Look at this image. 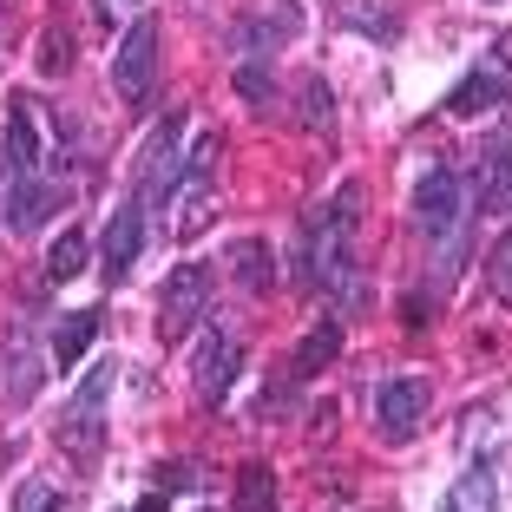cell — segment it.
Returning a JSON list of instances; mask_svg holds the SVG:
<instances>
[{
  "instance_id": "cell-1",
  "label": "cell",
  "mask_w": 512,
  "mask_h": 512,
  "mask_svg": "<svg viewBox=\"0 0 512 512\" xmlns=\"http://www.w3.org/2000/svg\"><path fill=\"white\" fill-rule=\"evenodd\" d=\"M355 204H362V191L355 184H342V191L322 204L316 217H309V276L316 283H342L348 276V243H355Z\"/></svg>"
},
{
  "instance_id": "cell-2",
  "label": "cell",
  "mask_w": 512,
  "mask_h": 512,
  "mask_svg": "<svg viewBox=\"0 0 512 512\" xmlns=\"http://www.w3.org/2000/svg\"><path fill=\"white\" fill-rule=\"evenodd\" d=\"M204 309H211V270H204V263H178L165 296H158V335H165V342H184Z\"/></svg>"
},
{
  "instance_id": "cell-3",
  "label": "cell",
  "mask_w": 512,
  "mask_h": 512,
  "mask_svg": "<svg viewBox=\"0 0 512 512\" xmlns=\"http://www.w3.org/2000/svg\"><path fill=\"white\" fill-rule=\"evenodd\" d=\"M151 66H158V20L138 14L132 27H125L119 60H112V86H119V99H145V92H151Z\"/></svg>"
},
{
  "instance_id": "cell-4",
  "label": "cell",
  "mask_w": 512,
  "mask_h": 512,
  "mask_svg": "<svg viewBox=\"0 0 512 512\" xmlns=\"http://www.w3.org/2000/svg\"><path fill=\"white\" fill-rule=\"evenodd\" d=\"M460 217H467V184L453 178V171H427L421 191H414V224H421L427 237H447Z\"/></svg>"
},
{
  "instance_id": "cell-5",
  "label": "cell",
  "mask_w": 512,
  "mask_h": 512,
  "mask_svg": "<svg viewBox=\"0 0 512 512\" xmlns=\"http://www.w3.org/2000/svg\"><path fill=\"white\" fill-rule=\"evenodd\" d=\"M421 414H427V388H421V381H388V388H381V434H388L394 447L414 440Z\"/></svg>"
},
{
  "instance_id": "cell-6",
  "label": "cell",
  "mask_w": 512,
  "mask_h": 512,
  "mask_svg": "<svg viewBox=\"0 0 512 512\" xmlns=\"http://www.w3.org/2000/svg\"><path fill=\"white\" fill-rule=\"evenodd\" d=\"M230 375H237V342H230V335H204V342H197V362H191V388L204 394V401H217V394L230 388Z\"/></svg>"
},
{
  "instance_id": "cell-7",
  "label": "cell",
  "mask_w": 512,
  "mask_h": 512,
  "mask_svg": "<svg viewBox=\"0 0 512 512\" xmlns=\"http://www.w3.org/2000/svg\"><path fill=\"white\" fill-rule=\"evenodd\" d=\"M178 178V119H158V132L145 138V158H138V191H165Z\"/></svg>"
},
{
  "instance_id": "cell-8",
  "label": "cell",
  "mask_w": 512,
  "mask_h": 512,
  "mask_svg": "<svg viewBox=\"0 0 512 512\" xmlns=\"http://www.w3.org/2000/svg\"><path fill=\"white\" fill-rule=\"evenodd\" d=\"M506 197H512V132L486 145V158H480V184H473V204H480V211H499Z\"/></svg>"
},
{
  "instance_id": "cell-9",
  "label": "cell",
  "mask_w": 512,
  "mask_h": 512,
  "mask_svg": "<svg viewBox=\"0 0 512 512\" xmlns=\"http://www.w3.org/2000/svg\"><path fill=\"white\" fill-rule=\"evenodd\" d=\"M506 73H493V66H480V73H467L460 86H453V99H447V112L453 119H480V112H493L499 99H506Z\"/></svg>"
},
{
  "instance_id": "cell-10",
  "label": "cell",
  "mask_w": 512,
  "mask_h": 512,
  "mask_svg": "<svg viewBox=\"0 0 512 512\" xmlns=\"http://www.w3.org/2000/svg\"><path fill=\"white\" fill-rule=\"evenodd\" d=\"M46 204H53V191H46L33 171L7 178V224H14V230H40L46 224Z\"/></svg>"
},
{
  "instance_id": "cell-11",
  "label": "cell",
  "mask_w": 512,
  "mask_h": 512,
  "mask_svg": "<svg viewBox=\"0 0 512 512\" xmlns=\"http://www.w3.org/2000/svg\"><path fill=\"white\" fill-rule=\"evenodd\" d=\"M138 243H145V217L138 211H119L106 224V276H125L138 263Z\"/></svg>"
},
{
  "instance_id": "cell-12",
  "label": "cell",
  "mask_w": 512,
  "mask_h": 512,
  "mask_svg": "<svg viewBox=\"0 0 512 512\" xmlns=\"http://www.w3.org/2000/svg\"><path fill=\"white\" fill-rule=\"evenodd\" d=\"M440 512H499V493H493V473H486V467L460 473V480L447 486V499H440Z\"/></svg>"
},
{
  "instance_id": "cell-13",
  "label": "cell",
  "mask_w": 512,
  "mask_h": 512,
  "mask_svg": "<svg viewBox=\"0 0 512 512\" xmlns=\"http://www.w3.org/2000/svg\"><path fill=\"white\" fill-rule=\"evenodd\" d=\"M335 355H342V322L322 316L316 329H309V335L296 342V375H316V368H329Z\"/></svg>"
},
{
  "instance_id": "cell-14",
  "label": "cell",
  "mask_w": 512,
  "mask_h": 512,
  "mask_svg": "<svg viewBox=\"0 0 512 512\" xmlns=\"http://www.w3.org/2000/svg\"><path fill=\"white\" fill-rule=\"evenodd\" d=\"M33 165H40V132H33V112L14 106L7 112V178H20Z\"/></svg>"
},
{
  "instance_id": "cell-15",
  "label": "cell",
  "mask_w": 512,
  "mask_h": 512,
  "mask_svg": "<svg viewBox=\"0 0 512 512\" xmlns=\"http://www.w3.org/2000/svg\"><path fill=\"white\" fill-rule=\"evenodd\" d=\"M211 217V171H184V191H178V237H197Z\"/></svg>"
},
{
  "instance_id": "cell-16",
  "label": "cell",
  "mask_w": 512,
  "mask_h": 512,
  "mask_svg": "<svg viewBox=\"0 0 512 512\" xmlns=\"http://www.w3.org/2000/svg\"><path fill=\"white\" fill-rule=\"evenodd\" d=\"M92 335H99V316H66L60 329H53V368H79Z\"/></svg>"
},
{
  "instance_id": "cell-17",
  "label": "cell",
  "mask_w": 512,
  "mask_h": 512,
  "mask_svg": "<svg viewBox=\"0 0 512 512\" xmlns=\"http://www.w3.org/2000/svg\"><path fill=\"white\" fill-rule=\"evenodd\" d=\"M86 256H92L86 230H66V237H53V250H46V276H53V283H73V276H86Z\"/></svg>"
},
{
  "instance_id": "cell-18",
  "label": "cell",
  "mask_w": 512,
  "mask_h": 512,
  "mask_svg": "<svg viewBox=\"0 0 512 512\" xmlns=\"http://www.w3.org/2000/svg\"><path fill=\"white\" fill-rule=\"evenodd\" d=\"M230 263H237V283H243V289H270V276H276L270 243H256V237H243L237 250H230Z\"/></svg>"
},
{
  "instance_id": "cell-19",
  "label": "cell",
  "mask_w": 512,
  "mask_h": 512,
  "mask_svg": "<svg viewBox=\"0 0 512 512\" xmlns=\"http://www.w3.org/2000/svg\"><path fill=\"white\" fill-rule=\"evenodd\" d=\"M237 512H276V473L270 467L237 473Z\"/></svg>"
},
{
  "instance_id": "cell-20",
  "label": "cell",
  "mask_w": 512,
  "mask_h": 512,
  "mask_svg": "<svg viewBox=\"0 0 512 512\" xmlns=\"http://www.w3.org/2000/svg\"><path fill=\"white\" fill-rule=\"evenodd\" d=\"M66 66H73V40H66V27H46V33H40V73L60 79Z\"/></svg>"
},
{
  "instance_id": "cell-21",
  "label": "cell",
  "mask_w": 512,
  "mask_h": 512,
  "mask_svg": "<svg viewBox=\"0 0 512 512\" xmlns=\"http://www.w3.org/2000/svg\"><path fill=\"white\" fill-rule=\"evenodd\" d=\"M296 99H302V125H329V86H322L316 73L296 86Z\"/></svg>"
},
{
  "instance_id": "cell-22",
  "label": "cell",
  "mask_w": 512,
  "mask_h": 512,
  "mask_svg": "<svg viewBox=\"0 0 512 512\" xmlns=\"http://www.w3.org/2000/svg\"><path fill=\"white\" fill-rule=\"evenodd\" d=\"M106 394H112V362H99V368L86 375V388L73 394V414H92V407L106 401Z\"/></svg>"
},
{
  "instance_id": "cell-23",
  "label": "cell",
  "mask_w": 512,
  "mask_h": 512,
  "mask_svg": "<svg viewBox=\"0 0 512 512\" xmlns=\"http://www.w3.org/2000/svg\"><path fill=\"white\" fill-rule=\"evenodd\" d=\"M237 92L250 99V106H270V92H276L270 66H237Z\"/></svg>"
},
{
  "instance_id": "cell-24",
  "label": "cell",
  "mask_w": 512,
  "mask_h": 512,
  "mask_svg": "<svg viewBox=\"0 0 512 512\" xmlns=\"http://www.w3.org/2000/svg\"><path fill=\"white\" fill-rule=\"evenodd\" d=\"M486 276H493V296H499V302L512 309V237H506V243L493 250V263H486Z\"/></svg>"
},
{
  "instance_id": "cell-25",
  "label": "cell",
  "mask_w": 512,
  "mask_h": 512,
  "mask_svg": "<svg viewBox=\"0 0 512 512\" xmlns=\"http://www.w3.org/2000/svg\"><path fill=\"white\" fill-rule=\"evenodd\" d=\"M14 506H20V512H66V499L53 493V486L27 480V486H20V499H14Z\"/></svg>"
},
{
  "instance_id": "cell-26",
  "label": "cell",
  "mask_w": 512,
  "mask_h": 512,
  "mask_svg": "<svg viewBox=\"0 0 512 512\" xmlns=\"http://www.w3.org/2000/svg\"><path fill=\"white\" fill-rule=\"evenodd\" d=\"M348 27H375L381 40H388V33H394V14H381L375 0H368V7H348Z\"/></svg>"
},
{
  "instance_id": "cell-27",
  "label": "cell",
  "mask_w": 512,
  "mask_h": 512,
  "mask_svg": "<svg viewBox=\"0 0 512 512\" xmlns=\"http://www.w3.org/2000/svg\"><path fill=\"white\" fill-rule=\"evenodd\" d=\"M158 473V493H184V486H191V467H184V460H165V467H151Z\"/></svg>"
},
{
  "instance_id": "cell-28",
  "label": "cell",
  "mask_w": 512,
  "mask_h": 512,
  "mask_svg": "<svg viewBox=\"0 0 512 512\" xmlns=\"http://www.w3.org/2000/svg\"><path fill=\"white\" fill-rule=\"evenodd\" d=\"M92 14H99V27H119L138 14V0H92Z\"/></svg>"
},
{
  "instance_id": "cell-29",
  "label": "cell",
  "mask_w": 512,
  "mask_h": 512,
  "mask_svg": "<svg viewBox=\"0 0 512 512\" xmlns=\"http://www.w3.org/2000/svg\"><path fill=\"white\" fill-rule=\"evenodd\" d=\"M138 512H171V506H165V499H158V493H151V499H138Z\"/></svg>"
}]
</instances>
